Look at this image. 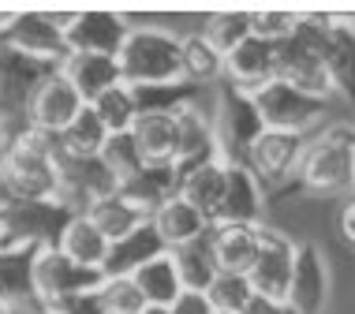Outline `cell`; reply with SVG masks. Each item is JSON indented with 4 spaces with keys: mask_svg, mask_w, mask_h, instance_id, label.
<instances>
[{
    "mask_svg": "<svg viewBox=\"0 0 355 314\" xmlns=\"http://www.w3.org/2000/svg\"><path fill=\"white\" fill-rule=\"evenodd\" d=\"M56 139L37 128H12L8 157L0 165V209L12 202H60Z\"/></svg>",
    "mask_w": 355,
    "mask_h": 314,
    "instance_id": "obj_1",
    "label": "cell"
},
{
    "mask_svg": "<svg viewBox=\"0 0 355 314\" xmlns=\"http://www.w3.org/2000/svg\"><path fill=\"white\" fill-rule=\"evenodd\" d=\"M116 68L123 87H176L184 79V53H180V34L168 26L153 23H131L116 53Z\"/></svg>",
    "mask_w": 355,
    "mask_h": 314,
    "instance_id": "obj_2",
    "label": "cell"
},
{
    "mask_svg": "<svg viewBox=\"0 0 355 314\" xmlns=\"http://www.w3.org/2000/svg\"><path fill=\"white\" fill-rule=\"evenodd\" d=\"M355 180V123H325L314 135L295 165V184L311 195H352Z\"/></svg>",
    "mask_w": 355,
    "mask_h": 314,
    "instance_id": "obj_3",
    "label": "cell"
},
{
    "mask_svg": "<svg viewBox=\"0 0 355 314\" xmlns=\"http://www.w3.org/2000/svg\"><path fill=\"white\" fill-rule=\"evenodd\" d=\"M333 15L322 12H300V23L288 42L277 45V79L284 87L306 94L314 101H333V82L325 71L322 49H325V34H329Z\"/></svg>",
    "mask_w": 355,
    "mask_h": 314,
    "instance_id": "obj_4",
    "label": "cell"
},
{
    "mask_svg": "<svg viewBox=\"0 0 355 314\" xmlns=\"http://www.w3.org/2000/svg\"><path fill=\"white\" fill-rule=\"evenodd\" d=\"M209 116H214V146L220 161H243L247 146L262 135V120L251 98L228 90L225 82L209 94Z\"/></svg>",
    "mask_w": 355,
    "mask_h": 314,
    "instance_id": "obj_5",
    "label": "cell"
},
{
    "mask_svg": "<svg viewBox=\"0 0 355 314\" xmlns=\"http://www.w3.org/2000/svg\"><path fill=\"white\" fill-rule=\"evenodd\" d=\"M254 109H258V120H262L266 131H288V135H314L325 120V101H314L306 94L284 87L281 79H273L266 90L254 94Z\"/></svg>",
    "mask_w": 355,
    "mask_h": 314,
    "instance_id": "obj_6",
    "label": "cell"
},
{
    "mask_svg": "<svg viewBox=\"0 0 355 314\" xmlns=\"http://www.w3.org/2000/svg\"><path fill=\"white\" fill-rule=\"evenodd\" d=\"M64 23L68 15H53V12H12L8 26L0 30V45L31 56V60L53 64L60 68L64 56H68V45H64Z\"/></svg>",
    "mask_w": 355,
    "mask_h": 314,
    "instance_id": "obj_7",
    "label": "cell"
},
{
    "mask_svg": "<svg viewBox=\"0 0 355 314\" xmlns=\"http://www.w3.org/2000/svg\"><path fill=\"white\" fill-rule=\"evenodd\" d=\"M56 168H60V206L68 213H90L98 202L112 198L120 191V180L105 165L101 157H64L56 154Z\"/></svg>",
    "mask_w": 355,
    "mask_h": 314,
    "instance_id": "obj_8",
    "label": "cell"
},
{
    "mask_svg": "<svg viewBox=\"0 0 355 314\" xmlns=\"http://www.w3.org/2000/svg\"><path fill=\"white\" fill-rule=\"evenodd\" d=\"M333 299V265L318 243L295 247V265L288 281L284 307L292 314H325Z\"/></svg>",
    "mask_w": 355,
    "mask_h": 314,
    "instance_id": "obj_9",
    "label": "cell"
},
{
    "mask_svg": "<svg viewBox=\"0 0 355 314\" xmlns=\"http://www.w3.org/2000/svg\"><path fill=\"white\" fill-rule=\"evenodd\" d=\"M295 247H300V243H295L288 232L262 225L258 259H254V265H251V273H247L254 296L273 299V303H284L288 281H292V265H295Z\"/></svg>",
    "mask_w": 355,
    "mask_h": 314,
    "instance_id": "obj_10",
    "label": "cell"
},
{
    "mask_svg": "<svg viewBox=\"0 0 355 314\" xmlns=\"http://www.w3.org/2000/svg\"><path fill=\"white\" fill-rule=\"evenodd\" d=\"M101 273L98 270H83L79 262H71L68 254H60L56 247H45L34 262V303L37 311H49L53 303L75 296V292L98 288Z\"/></svg>",
    "mask_w": 355,
    "mask_h": 314,
    "instance_id": "obj_11",
    "label": "cell"
},
{
    "mask_svg": "<svg viewBox=\"0 0 355 314\" xmlns=\"http://www.w3.org/2000/svg\"><path fill=\"white\" fill-rule=\"evenodd\" d=\"M209 94L214 90H198L184 109H176V161L172 168L187 173V168L202 165V161L220 157L214 146V116H209Z\"/></svg>",
    "mask_w": 355,
    "mask_h": 314,
    "instance_id": "obj_12",
    "label": "cell"
},
{
    "mask_svg": "<svg viewBox=\"0 0 355 314\" xmlns=\"http://www.w3.org/2000/svg\"><path fill=\"white\" fill-rule=\"evenodd\" d=\"M68 209L60 202H12L4 206L0 221V243H37L56 247L60 228L68 225Z\"/></svg>",
    "mask_w": 355,
    "mask_h": 314,
    "instance_id": "obj_13",
    "label": "cell"
},
{
    "mask_svg": "<svg viewBox=\"0 0 355 314\" xmlns=\"http://www.w3.org/2000/svg\"><path fill=\"white\" fill-rule=\"evenodd\" d=\"M131 30V19L116 12H71L64 23V45L86 56H116L123 37Z\"/></svg>",
    "mask_w": 355,
    "mask_h": 314,
    "instance_id": "obj_14",
    "label": "cell"
},
{
    "mask_svg": "<svg viewBox=\"0 0 355 314\" xmlns=\"http://www.w3.org/2000/svg\"><path fill=\"white\" fill-rule=\"evenodd\" d=\"M306 139L303 135H288V131H266L258 135L243 154V165L254 173L258 184H270V187H281L288 180H295V165H300V154H303Z\"/></svg>",
    "mask_w": 355,
    "mask_h": 314,
    "instance_id": "obj_15",
    "label": "cell"
},
{
    "mask_svg": "<svg viewBox=\"0 0 355 314\" xmlns=\"http://www.w3.org/2000/svg\"><path fill=\"white\" fill-rule=\"evenodd\" d=\"M53 71H60V68L42 64V60H31V56L0 45V116L4 120H12V116L23 120L31 98Z\"/></svg>",
    "mask_w": 355,
    "mask_h": 314,
    "instance_id": "obj_16",
    "label": "cell"
},
{
    "mask_svg": "<svg viewBox=\"0 0 355 314\" xmlns=\"http://www.w3.org/2000/svg\"><path fill=\"white\" fill-rule=\"evenodd\" d=\"M277 79V49L258 37L247 34L232 53H225V68H220V82L228 90L254 98L258 90H266Z\"/></svg>",
    "mask_w": 355,
    "mask_h": 314,
    "instance_id": "obj_17",
    "label": "cell"
},
{
    "mask_svg": "<svg viewBox=\"0 0 355 314\" xmlns=\"http://www.w3.org/2000/svg\"><path fill=\"white\" fill-rule=\"evenodd\" d=\"M266 187L254 180V173L243 161L225 165V195L214 225H266Z\"/></svg>",
    "mask_w": 355,
    "mask_h": 314,
    "instance_id": "obj_18",
    "label": "cell"
},
{
    "mask_svg": "<svg viewBox=\"0 0 355 314\" xmlns=\"http://www.w3.org/2000/svg\"><path fill=\"white\" fill-rule=\"evenodd\" d=\"M79 109H83V98L71 90V82L64 79L60 71H53L49 79L37 87V94L31 98V105H26V112H23V123L26 128H37V131H45V135H60L68 123L79 116Z\"/></svg>",
    "mask_w": 355,
    "mask_h": 314,
    "instance_id": "obj_19",
    "label": "cell"
},
{
    "mask_svg": "<svg viewBox=\"0 0 355 314\" xmlns=\"http://www.w3.org/2000/svg\"><path fill=\"white\" fill-rule=\"evenodd\" d=\"M45 247L37 243H0V303L15 314L37 311L34 303V262Z\"/></svg>",
    "mask_w": 355,
    "mask_h": 314,
    "instance_id": "obj_20",
    "label": "cell"
},
{
    "mask_svg": "<svg viewBox=\"0 0 355 314\" xmlns=\"http://www.w3.org/2000/svg\"><path fill=\"white\" fill-rule=\"evenodd\" d=\"M258 243H262V225H209V251L217 273L247 277L258 259Z\"/></svg>",
    "mask_w": 355,
    "mask_h": 314,
    "instance_id": "obj_21",
    "label": "cell"
},
{
    "mask_svg": "<svg viewBox=\"0 0 355 314\" xmlns=\"http://www.w3.org/2000/svg\"><path fill=\"white\" fill-rule=\"evenodd\" d=\"M322 60H325V71H329V82H333V98L355 101V19L333 15Z\"/></svg>",
    "mask_w": 355,
    "mask_h": 314,
    "instance_id": "obj_22",
    "label": "cell"
},
{
    "mask_svg": "<svg viewBox=\"0 0 355 314\" xmlns=\"http://www.w3.org/2000/svg\"><path fill=\"white\" fill-rule=\"evenodd\" d=\"M150 225H153V232H157V240H161L165 251H180V247L202 240V236L209 232V221L191 202H184L180 195H172L168 202H161L157 209H153Z\"/></svg>",
    "mask_w": 355,
    "mask_h": 314,
    "instance_id": "obj_23",
    "label": "cell"
},
{
    "mask_svg": "<svg viewBox=\"0 0 355 314\" xmlns=\"http://www.w3.org/2000/svg\"><path fill=\"white\" fill-rule=\"evenodd\" d=\"M60 75L71 82V90L83 98V105L98 101L105 90L120 87V68H116V56H86V53H71L64 56Z\"/></svg>",
    "mask_w": 355,
    "mask_h": 314,
    "instance_id": "obj_24",
    "label": "cell"
},
{
    "mask_svg": "<svg viewBox=\"0 0 355 314\" xmlns=\"http://www.w3.org/2000/svg\"><path fill=\"white\" fill-rule=\"evenodd\" d=\"M128 135L135 142L142 165H172L176 161V116L172 112H139Z\"/></svg>",
    "mask_w": 355,
    "mask_h": 314,
    "instance_id": "obj_25",
    "label": "cell"
},
{
    "mask_svg": "<svg viewBox=\"0 0 355 314\" xmlns=\"http://www.w3.org/2000/svg\"><path fill=\"white\" fill-rule=\"evenodd\" d=\"M225 165H228V161L214 157V161H202V165H195V168H187V173H180L176 195L184 198V202L195 206L209 225L217 221L220 195H225Z\"/></svg>",
    "mask_w": 355,
    "mask_h": 314,
    "instance_id": "obj_26",
    "label": "cell"
},
{
    "mask_svg": "<svg viewBox=\"0 0 355 314\" xmlns=\"http://www.w3.org/2000/svg\"><path fill=\"white\" fill-rule=\"evenodd\" d=\"M56 251L68 254L71 262H79L83 270H105V259H109V240L94 228V221L86 213H71L68 225L60 228V240H56Z\"/></svg>",
    "mask_w": 355,
    "mask_h": 314,
    "instance_id": "obj_27",
    "label": "cell"
},
{
    "mask_svg": "<svg viewBox=\"0 0 355 314\" xmlns=\"http://www.w3.org/2000/svg\"><path fill=\"white\" fill-rule=\"evenodd\" d=\"M180 187V173L172 165H142L135 176H128L120 184V191L131 206H139L142 213H153L161 202H168Z\"/></svg>",
    "mask_w": 355,
    "mask_h": 314,
    "instance_id": "obj_28",
    "label": "cell"
},
{
    "mask_svg": "<svg viewBox=\"0 0 355 314\" xmlns=\"http://www.w3.org/2000/svg\"><path fill=\"white\" fill-rule=\"evenodd\" d=\"M131 281H135V288L142 292V299H146V307H161L168 311L172 299L180 296V277H176V265H172V254L161 251L153 254L150 262H142L135 273H131Z\"/></svg>",
    "mask_w": 355,
    "mask_h": 314,
    "instance_id": "obj_29",
    "label": "cell"
},
{
    "mask_svg": "<svg viewBox=\"0 0 355 314\" xmlns=\"http://www.w3.org/2000/svg\"><path fill=\"white\" fill-rule=\"evenodd\" d=\"M161 251H165V247H161L157 232H153V225L146 221L142 228H135L128 240H120V243L109 247V259H105L101 277H131V273H135L142 262H150L153 254H161Z\"/></svg>",
    "mask_w": 355,
    "mask_h": 314,
    "instance_id": "obj_30",
    "label": "cell"
},
{
    "mask_svg": "<svg viewBox=\"0 0 355 314\" xmlns=\"http://www.w3.org/2000/svg\"><path fill=\"white\" fill-rule=\"evenodd\" d=\"M180 53H184V79L198 90H214L220 87V68L225 56L206 42L202 34H180Z\"/></svg>",
    "mask_w": 355,
    "mask_h": 314,
    "instance_id": "obj_31",
    "label": "cell"
},
{
    "mask_svg": "<svg viewBox=\"0 0 355 314\" xmlns=\"http://www.w3.org/2000/svg\"><path fill=\"white\" fill-rule=\"evenodd\" d=\"M105 142H109V131L101 128V120L94 116L90 105H83L79 116H75L68 128L56 135V150H60L64 157H79V161H86V157H101Z\"/></svg>",
    "mask_w": 355,
    "mask_h": 314,
    "instance_id": "obj_32",
    "label": "cell"
},
{
    "mask_svg": "<svg viewBox=\"0 0 355 314\" xmlns=\"http://www.w3.org/2000/svg\"><path fill=\"white\" fill-rule=\"evenodd\" d=\"M86 217H90L94 228H98L105 240H109V247H112V243H120V240H128V236L135 232V228H142V225L150 221V213H142L139 206H131L123 195L105 198V202H98Z\"/></svg>",
    "mask_w": 355,
    "mask_h": 314,
    "instance_id": "obj_33",
    "label": "cell"
},
{
    "mask_svg": "<svg viewBox=\"0 0 355 314\" xmlns=\"http://www.w3.org/2000/svg\"><path fill=\"white\" fill-rule=\"evenodd\" d=\"M172 265H176V277L184 292H206L209 281L217 277V265H214V251H209V232L202 240L180 247V251H168Z\"/></svg>",
    "mask_w": 355,
    "mask_h": 314,
    "instance_id": "obj_34",
    "label": "cell"
},
{
    "mask_svg": "<svg viewBox=\"0 0 355 314\" xmlns=\"http://www.w3.org/2000/svg\"><path fill=\"white\" fill-rule=\"evenodd\" d=\"M90 109H94V116L101 120V128L109 131V135H128L131 131V123H135L139 116V105H135V94H131V87H112V90H105L98 101H90Z\"/></svg>",
    "mask_w": 355,
    "mask_h": 314,
    "instance_id": "obj_35",
    "label": "cell"
},
{
    "mask_svg": "<svg viewBox=\"0 0 355 314\" xmlns=\"http://www.w3.org/2000/svg\"><path fill=\"white\" fill-rule=\"evenodd\" d=\"M206 299L214 314H243L247 303L254 299V292H251V281L239 277V273H217L206 288Z\"/></svg>",
    "mask_w": 355,
    "mask_h": 314,
    "instance_id": "obj_36",
    "label": "cell"
},
{
    "mask_svg": "<svg viewBox=\"0 0 355 314\" xmlns=\"http://www.w3.org/2000/svg\"><path fill=\"white\" fill-rule=\"evenodd\" d=\"M198 34H202L220 56L232 53L247 37V12H214V15H206L202 26H198Z\"/></svg>",
    "mask_w": 355,
    "mask_h": 314,
    "instance_id": "obj_37",
    "label": "cell"
},
{
    "mask_svg": "<svg viewBox=\"0 0 355 314\" xmlns=\"http://www.w3.org/2000/svg\"><path fill=\"white\" fill-rule=\"evenodd\" d=\"M98 296L105 314H146V299L131 277H101Z\"/></svg>",
    "mask_w": 355,
    "mask_h": 314,
    "instance_id": "obj_38",
    "label": "cell"
},
{
    "mask_svg": "<svg viewBox=\"0 0 355 314\" xmlns=\"http://www.w3.org/2000/svg\"><path fill=\"white\" fill-rule=\"evenodd\" d=\"M295 23H300V12H281V8H273V12H247V34L273 45V49L292 37Z\"/></svg>",
    "mask_w": 355,
    "mask_h": 314,
    "instance_id": "obj_39",
    "label": "cell"
},
{
    "mask_svg": "<svg viewBox=\"0 0 355 314\" xmlns=\"http://www.w3.org/2000/svg\"><path fill=\"white\" fill-rule=\"evenodd\" d=\"M101 161L112 168V173H116L120 184L142 168V157H139V150H135V142H131V135H109V142H105V150H101Z\"/></svg>",
    "mask_w": 355,
    "mask_h": 314,
    "instance_id": "obj_40",
    "label": "cell"
},
{
    "mask_svg": "<svg viewBox=\"0 0 355 314\" xmlns=\"http://www.w3.org/2000/svg\"><path fill=\"white\" fill-rule=\"evenodd\" d=\"M49 311H53V314H105V307H101V296H98V288L75 292V296L60 299V303H53Z\"/></svg>",
    "mask_w": 355,
    "mask_h": 314,
    "instance_id": "obj_41",
    "label": "cell"
},
{
    "mask_svg": "<svg viewBox=\"0 0 355 314\" xmlns=\"http://www.w3.org/2000/svg\"><path fill=\"white\" fill-rule=\"evenodd\" d=\"M168 314H214V307H209L206 292H180V296L172 299Z\"/></svg>",
    "mask_w": 355,
    "mask_h": 314,
    "instance_id": "obj_42",
    "label": "cell"
},
{
    "mask_svg": "<svg viewBox=\"0 0 355 314\" xmlns=\"http://www.w3.org/2000/svg\"><path fill=\"white\" fill-rule=\"evenodd\" d=\"M340 236H344L348 247H355V191L348 195V202H344V209H340Z\"/></svg>",
    "mask_w": 355,
    "mask_h": 314,
    "instance_id": "obj_43",
    "label": "cell"
},
{
    "mask_svg": "<svg viewBox=\"0 0 355 314\" xmlns=\"http://www.w3.org/2000/svg\"><path fill=\"white\" fill-rule=\"evenodd\" d=\"M243 314H292L284 307V303H273V299H262V296H254L251 303H247V311Z\"/></svg>",
    "mask_w": 355,
    "mask_h": 314,
    "instance_id": "obj_44",
    "label": "cell"
},
{
    "mask_svg": "<svg viewBox=\"0 0 355 314\" xmlns=\"http://www.w3.org/2000/svg\"><path fill=\"white\" fill-rule=\"evenodd\" d=\"M146 314H168V311H161V307H146Z\"/></svg>",
    "mask_w": 355,
    "mask_h": 314,
    "instance_id": "obj_45",
    "label": "cell"
},
{
    "mask_svg": "<svg viewBox=\"0 0 355 314\" xmlns=\"http://www.w3.org/2000/svg\"><path fill=\"white\" fill-rule=\"evenodd\" d=\"M0 314H15V311H12V307H4V303H0Z\"/></svg>",
    "mask_w": 355,
    "mask_h": 314,
    "instance_id": "obj_46",
    "label": "cell"
},
{
    "mask_svg": "<svg viewBox=\"0 0 355 314\" xmlns=\"http://www.w3.org/2000/svg\"><path fill=\"white\" fill-rule=\"evenodd\" d=\"M34 314H53V311H34Z\"/></svg>",
    "mask_w": 355,
    "mask_h": 314,
    "instance_id": "obj_47",
    "label": "cell"
},
{
    "mask_svg": "<svg viewBox=\"0 0 355 314\" xmlns=\"http://www.w3.org/2000/svg\"><path fill=\"white\" fill-rule=\"evenodd\" d=\"M0 221H4V209H0Z\"/></svg>",
    "mask_w": 355,
    "mask_h": 314,
    "instance_id": "obj_48",
    "label": "cell"
},
{
    "mask_svg": "<svg viewBox=\"0 0 355 314\" xmlns=\"http://www.w3.org/2000/svg\"><path fill=\"white\" fill-rule=\"evenodd\" d=\"M352 191H355V180H352Z\"/></svg>",
    "mask_w": 355,
    "mask_h": 314,
    "instance_id": "obj_49",
    "label": "cell"
}]
</instances>
